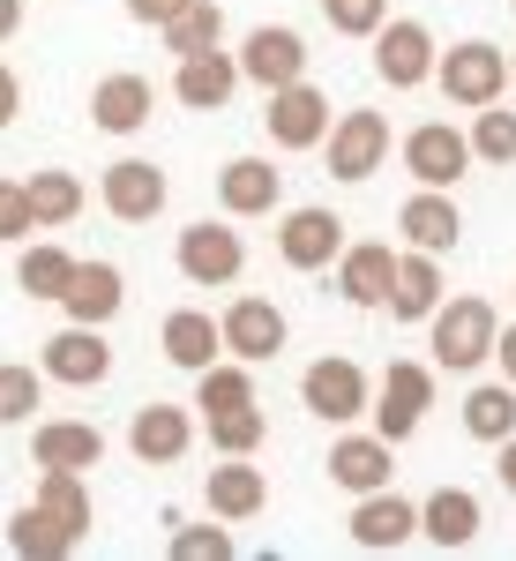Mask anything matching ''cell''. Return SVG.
Instances as JSON below:
<instances>
[{
	"label": "cell",
	"instance_id": "cell-1",
	"mask_svg": "<svg viewBox=\"0 0 516 561\" xmlns=\"http://www.w3.org/2000/svg\"><path fill=\"white\" fill-rule=\"evenodd\" d=\"M494 337H502V314L479 300V293L442 300L434 322H427V345H434V367H442V375H472V367H486V359H494Z\"/></svg>",
	"mask_w": 516,
	"mask_h": 561
},
{
	"label": "cell",
	"instance_id": "cell-2",
	"mask_svg": "<svg viewBox=\"0 0 516 561\" xmlns=\"http://www.w3.org/2000/svg\"><path fill=\"white\" fill-rule=\"evenodd\" d=\"M434 83H442V98L449 105H494L502 90H509V53L502 45H486V38H465V45H449L442 60H434Z\"/></svg>",
	"mask_w": 516,
	"mask_h": 561
},
{
	"label": "cell",
	"instance_id": "cell-3",
	"mask_svg": "<svg viewBox=\"0 0 516 561\" xmlns=\"http://www.w3.org/2000/svg\"><path fill=\"white\" fill-rule=\"evenodd\" d=\"M322 158H330V180H344V187L375 180V173H382V158H389V121L375 113V105L337 113V128L322 135Z\"/></svg>",
	"mask_w": 516,
	"mask_h": 561
},
{
	"label": "cell",
	"instance_id": "cell-4",
	"mask_svg": "<svg viewBox=\"0 0 516 561\" xmlns=\"http://www.w3.org/2000/svg\"><path fill=\"white\" fill-rule=\"evenodd\" d=\"M262 128H270V142H277V150H322V135L337 128V113H330V98H322V90L300 76V83L270 90Z\"/></svg>",
	"mask_w": 516,
	"mask_h": 561
},
{
	"label": "cell",
	"instance_id": "cell-5",
	"mask_svg": "<svg viewBox=\"0 0 516 561\" xmlns=\"http://www.w3.org/2000/svg\"><path fill=\"white\" fill-rule=\"evenodd\" d=\"M300 404L314 420H330V427H352L359 412H375V389L359 375V359H314L300 375Z\"/></svg>",
	"mask_w": 516,
	"mask_h": 561
},
{
	"label": "cell",
	"instance_id": "cell-6",
	"mask_svg": "<svg viewBox=\"0 0 516 561\" xmlns=\"http://www.w3.org/2000/svg\"><path fill=\"white\" fill-rule=\"evenodd\" d=\"M420 539V502H404L397 486H375V494H352V547L359 554H397Z\"/></svg>",
	"mask_w": 516,
	"mask_h": 561
},
{
	"label": "cell",
	"instance_id": "cell-7",
	"mask_svg": "<svg viewBox=\"0 0 516 561\" xmlns=\"http://www.w3.org/2000/svg\"><path fill=\"white\" fill-rule=\"evenodd\" d=\"M38 367H45V382H60V389H98L113 375V345L98 337V322H68L60 337H45Z\"/></svg>",
	"mask_w": 516,
	"mask_h": 561
},
{
	"label": "cell",
	"instance_id": "cell-8",
	"mask_svg": "<svg viewBox=\"0 0 516 561\" xmlns=\"http://www.w3.org/2000/svg\"><path fill=\"white\" fill-rule=\"evenodd\" d=\"M427 404H434V367L397 359V367L382 375V389H375V434L412 442V434H420V420H427Z\"/></svg>",
	"mask_w": 516,
	"mask_h": 561
},
{
	"label": "cell",
	"instance_id": "cell-9",
	"mask_svg": "<svg viewBox=\"0 0 516 561\" xmlns=\"http://www.w3.org/2000/svg\"><path fill=\"white\" fill-rule=\"evenodd\" d=\"M172 262H180V277H187V285H232V277L248 270V248H240V232H232V225L203 217V225H187V232H180Z\"/></svg>",
	"mask_w": 516,
	"mask_h": 561
},
{
	"label": "cell",
	"instance_id": "cell-10",
	"mask_svg": "<svg viewBox=\"0 0 516 561\" xmlns=\"http://www.w3.org/2000/svg\"><path fill=\"white\" fill-rule=\"evenodd\" d=\"M434 31L427 23H412V15H397V23H382L375 31V76H382L389 90H420L434 83Z\"/></svg>",
	"mask_w": 516,
	"mask_h": 561
},
{
	"label": "cell",
	"instance_id": "cell-11",
	"mask_svg": "<svg viewBox=\"0 0 516 561\" xmlns=\"http://www.w3.org/2000/svg\"><path fill=\"white\" fill-rule=\"evenodd\" d=\"M404 173L420 180V187H457V180L472 173V135H457L449 121H420V128L404 135Z\"/></svg>",
	"mask_w": 516,
	"mask_h": 561
},
{
	"label": "cell",
	"instance_id": "cell-12",
	"mask_svg": "<svg viewBox=\"0 0 516 561\" xmlns=\"http://www.w3.org/2000/svg\"><path fill=\"white\" fill-rule=\"evenodd\" d=\"M337 255H344V225L322 203H307V210H293L285 225H277V262L285 270H337Z\"/></svg>",
	"mask_w": 516,
	"mask_h": 561
},
{
	"label": "cell",
	"instance_id": "cell-13",
	"mask_svg": "<svg viewBox=\"0 0 516 561\" xmlns=\"http://www.w3.org/2000/svg\"><path fill=\"white\" fill-rule=\"evenodd\" d=\"M165 173L150 165V158H121V165H105V180H98V203L121 217V225H150V217L165 210Z\"/></svg>",
	"mask_w": 516,
	"mask_h": 561
},
{
	"label": "cell",
	"instance_id": "cell-14",
	"mask_svg": "<svg viewBox=\"0 0 516 561\" xmlns=\"http://www.w3.org/2000/svg\"><path fill=\"white\" fill-rule=\"evenodd\" d=\"M240 76L262 90H285L307 76V38L300 31H285V23H262V31H248V45H240Z\"/></svg>",
	"mask_w": 516,
	"mask_h": 561
},
{
	"label": "cell",
	"instance_id": "cell-15",
	"mask_svg": "<svg viewBox=\"0 0 516 561\" xmlns=\"http://www.w3.org/2000/svg\"><path fill=\"white\" fill-rule=\"evenodd\" d=\"M217 330H225V352H232V359H248V367L277 359L285 337H293V330H285V314H277V300H255V293L225 307V322H217Z\"/></svg>",
	"mask_w": 516,
	"mask_h": 561
},
{
	"label": "cell",
	"instance_id": "cell-16",
	"mask_svg": "<svg viewBox=\"0 0 516 561\" xmlns=\"http://www.w3.org/2000/svg\"><path fill=\"white\" fill-rule=\"evenodd\" d=\"M322 465H330V479H337L344 494H375V486L397 479V442L389 434H337Z\"/></svg>",
	"mask_w": 516,
	"mask_h": 561
},
{
	"label": "cell",
	"instance_id": "cell-17",
	"mask_svg": "<svg viewBox=\"0 0 516 561\" xmlns=\"http://www.w3.org/2000/svg\"><path fill=\"white\" fill-rule=\"evenodd\" d=\"M397 232H404V248L449 255V248L465 240V210H457V195H449V187H420V195L397 210Z\"/></svg>",
	"mask_w": 516,
	"mask_h": 561
},
{
	"label": "cell",
	"instance_id": "cell-18",
	"mask_svg": "<svg viewBox=\"0 0 516 561\" xmlns=\"http://www.w3.org/2000/svg\"><path fill=\"white\" fill-rule=\"evenodd\" d=\"M449 300L442 293V255H427V248H404L397 255V277H389V314L397 322H434V307Z\"/></svg>",
	"mask_w": 516,
	"mask_h": 561
},
{
	"label": "cell",
	"instance_id": "cell-19",
	"mask_svg": "<svg viewBox=\"0 0 516 561\" xmlns=\"http://www.w3.org/2000/svg\"><path fill=\"white\" fill-rule=\"evenodd\" d=\"M217 203H225V217H270L285 203V173L270 158H232L217 173Z\"/></svg>",
	"mask_w": 516,
	"mask_h": 561
},
{
	"label": "cell",
	"instance_id": "cell-20",
	"mask_svg": "<svg viewBox=\"0 0 516 561\" xmlns=\"http://www.w3.org/2000/svg\"><path fill=\"white\" fill-rule=\"evenodd\" d=\"M105 457V434L90 427V420H45L31 434V465L38 472H90Z\"/></svg>",
	"mask_w": 516,
	"mask_h": 561
},
{
	"label": "cell",
	"instance_id": "cell-21",
	"mask_svg": "<svg viewBox=\"0 0 516 561\" xmlns=\"http://www.w3.org/2000/svg\"><path fill=\"white\" fill-rule=\"evenodd\" d=\"M479 494L472 486H434L427 502H420V539H434L442 554H457V547H472L479 539Z\"/></svg>",
	"mask_w": 516,
	"mask_h": 561
},
{
	"label": "cell",
	"instance_id": "cell-22",
	"mask_svg": "<svg viewBox=\"0 0 516 561\" xmlns=\"http://www.w3.org/2000/svg\"><path fill=\"white\" fill-rule=\"evenodd\" d=\"M203 502H210V517L248 524V517H262V502H270V479H262V465H248V457H225V465L203 479Z\"/></svg>",
	"mask_w": 516,
	"mask_h": 561
},
{
	"label": "cell",
	"instance_id": "cell-23",
	"mask_svg": "<svg viewBox=\"0 0 516 561\" xmlns=\"http://www.w3.org/2000/svg\"><path fill=\"white\" fill-rule=\"evenodd\" d=\"M232 90H240V60L232 53H187L180 60V76H172V98L180 105H195V113H217V105H232Z\"/></svg>",
	"mask_w": 516,
	"mask_h": 561
},
{
	"label": "cell",
	"instance_id": "cell-24",
	"mask_svg": "<svg viewBox=\"0 0 516 561\" xmlns=\"http://www.w3.org/2000/svg\"><path fill=\"white\" fill-rule=\"evenodd\" d=\"M150 105H158V90L142 83L135 68H121V76H105V83L90 90V121H98L105 135H142Z\"/></svg>",
	"mask_w": 516,
	"mask_h": 561
},
{
	"label": "cell",
	"instance_id": "cell-25",
	"mask_svg": "<svg viewBox=\"0 0 516 561\" xmlns=\"http://www.w3.org/2000/svg\"><path fill=\"white\" fill-rule=\"evenodd\" d=\"M60 307H68V322H113L121 307H128V277L113 270V262H76V285L60 293Z\"/></svg>",
	"mask_w": 516,
	"mask_h": 561
},
{
	"label": "cell",
	"instance_id": "cell-26",
	"mask_svg": "<svg viewBox=\"0 0 516 561\" xmlns=\"http://www.w3.org/2000/svg\"><path fill=\"white\" fill-rule=\"evenodd\" d=\"M389 277H397V248H382V240H359V248H344V255H337L344 307H382L389 300Z\"/></svg>",
	"mask_w": 516,
	"mask_h": 561
},
{
	"label": "cell",
	"instance_id": "cell-27",
	"mask_svg": "<svg viewBox=\"0 0 516 561\" xmlns=\"http://www.w3.org/2000/svg\"><path fill=\"white\" fill-rule=\"evenodd\" d=\"M187 442H195V420H187L180 404H142L135 427H128V449L142 457V465H180Z\"/></svg>",
	"mask_w": 516,
	"mask_h": 561
},
{
	"label": "cell",
	"instance_id": "cell-28",
	"mask_svg": "<svg viewBox=\"0 0 516 561\" xmlns=\"http://www.w3.org/2000/svg\"><path fill=\"white\" fill-rule=\"evenodd\" d=\"M158 345H165V359H172V367L203 375V367H210L217 352H225V330H217V314H203V307H180V314H165Z\"/></svg>",
	"mask_w": 516,
	"mask_h": 561
},
{
	"label": "cell",
	"instance_id": "cell-29",
	"mask_svg": "<svg viewBox=\"0 0 516 561\" xmlns=\"http://www.w3.org/2000/svg\"><path fill=\"white\" fill-rule=\"evenodd\" d=\"M8 547H15L23 561H60V554H76L83 539H76V531H68V524L53 517L38 494H31V502H23V510L8 517Z\"/></svg>",
	"mask_w": 516,
	"mask_h": 561
},
{
	"label": "cell",
	"instance_id": "cell-30",
	"mask_svg": "<svg viewBox=\"0 0 516 561\" xmlns=\"http://www.w3.org/2000/svg\"><path fill=\"white\" fill-rule=\"evenodd\" d=\"M465 434L472 442H509L516 434V382L502 375V382H479L472 397H465Z\"/></svg>",
	"mask_w": 516,
	"mask_h": 561
},
{
	"label": "cell",
	"instance_id": "cell-31",
	"mask_svg": "<svg viewBox=\"0 0 516 561\" xmlns=\"http://www.w3.org/2000/svg\"><path fill=\"white\" fill-rule=\"evenodd\" d=\"M15 285H23L31 300L60 307V293L76 285V255H68V248H53V240H38V248H23V262H15Z\"/></svg>",
	"mask_w": 516,
	"mask_h": 561
},
{
	"label": "cell",
	"instance_id": "cell-32",
	"mask_svg": "<svg viewBox=\"0 0 516 561\" xmlns=\"http://www.w3.org/2000/svg\"><path fill=\"white\" fill-rule=\"evenodd\" d=\"M158 38H165L172 60H187V53H210V45L225 38V8H217V0H187V8L172 15L165 31H158Z\"/></svg>",
	"mask_w": 516,
	"mask_h": 561
},
{
	"label": "cell",
	"instance_id": "cell-33",
	"mask_svg": "<svg viewBox=\"0 0 516 561\" xmlns=\"http://www.w3.org/2000/svg\"><path fill=\"white\" fill-rule=\"evenodd\" d=\"M195 404H203V420H210V412H232V404H255L248 359H210V367L195 375Z\"/></svg>",
	"mask_w": 516,
	"mask_h": 561
},
{
	"label": "cell",
	"instance_id": "cell-34",
	"mask_svg": "<svg viewBox=\"0 0 516 561\" xmlns=\"http://www.w3.org/2000/svg\"><path fill=\"white\" fill-rule=\"evenodd\" d=\"M23 187H31V210H38V225H76V217H83V180L60 173V165L31 173Z\"/></svg>",
	"mask_w": 516,
	"mask_h": 561
},
{
	"label": "cell",
	"instance_id": "cell-35",
	"mask_svg": "<svg viewBox=\"0 0 516 561\" xmlns=\"http://www.w3.org/2000/svg\"><path fill=\"white\" fill-rule=\"evenodd\" d=\"M203 427H210L217 457H255L262 434H270V420H262V404H232V412H210Z\"/></svg>",
	"mask_w": 516,
	"mask_h": 561
},
{
	"label": "cell",
	"instance_id": "cell-36",
	"mask_svg": "<svg viewBox=\"0 0 516 561\" xmlns=\"http://www.w3.org/2000/svg\"><path fill=\"white\" fill-rule=\"evenodd\" d=\"M472 158L479 165H516V113L494 98V105H479L472 121Z\"/></svg>",
	"mask_w": 516,
	"mask_h": 561
},
{
	"label": "cell",
	"instance_id": "cell-37",
	"mask_svg": "<svg viewBox=\"0 0 516 561\" xmlns=\"http://www.w3.org/2000/svg\"><path fill=\"white\" fill-rule=\"evenodd\" d=\"M38 502L68 524L76 539L90 531V486H83V472H38Z\"/></svg>",
	"mask_w": 516,
	"mask_h": 561
},
{
	"label": "cell",
	"instance_id": "cell-38",
	"mask_svg": "<svg viewBox=\"0 0 516 561\" xmlns=\"http://www.w3.org/2000/svg\"><path fill=\"white\" fill-rule=\"evenodd\" d=\"M38 375H45V367H23V359H8V367H0V427L38 420Z\"/></svg>",
	"mask_w": 516,
	"mask_h": 561
},
{
	"label": "cell",
	"instance_id": "cell-39",
	"mask_svg": "<svg viewBox=\"0 0 516 561\" xmlns=\"http://www.w3.org/2000/svg\"><path fill=\"white\" fill-rule=\"evenodd\" d=\"M225 554H232L225 517L217 524H180V531H172V561H225Z\"/></svg>",
	"mask_w": 516,
	"mask_h": 561
},
{
	"label": "cell",
	"instance_id": "cell-40",
	"mask_svg": "<svg viewBox=\"0 0 516 561\" xmlns=\"http://www.w3.org/2000/svg\"><path fill=\"white\" fill-rule=\"evenodd\" d=\"M322 15H330V31H344V38H375L389 23V0H322Z\"/></svg>",
	"mask_w": 516,
	"mask_h": 561
},
{
	"label": "cell",
	"instance_id": "cell-41",
	"mask_svg": "<svg viewBox=\"0 0 516 561\" xmlns=\"http://www.w3.org/2000/svg\"><path fill=\"white\" fill-rule=\"evenodd\" d=\"M38 232V210H31V187L23 180H0V240L8 248H23Z\"/></svg>",
	"mask_w": 516,
	"mask_h": 561
},
{
	"label": "cell",
	"instance_id": "cell-42",
	"mask_svg": "<svg viewBox=\"0 0 516 561\" xmlns=\"http://www.w3.org/2000/svg\"><path fill=\"white\" fill-rule=\"evenodd\" d=\"M180 8H187V0H128V15H135V23H150V31H165Z\"/></svg>",
	"mask_w": 516,
	"mask_h": 561
},
{
	"label": "cell",
	"instance_id": "cell-43",
	"mask_svg": "<svg viewBox=\"0 0 516 561\" xmlns=\"http://www.w3.org/2000/svg\"><path fill=\"white\" fill-rule=\"evenodd\" d=\"M15 113H23V83L15 68H0V128H15Z\"/></svg>",
	"mask_w": 516,
	"mask_h": 561
},
{
	"label": "cell",
	"instance_id": "cell-44",
	"mask_svg": "<svg viewBox=\"0 0 516 561\" xmlns=\"http://www.w3.org/2000/svg\"><path fill=\"white\" fill-rule=\"evenodd\" d=\"M494 479L516 494V434H509V442H494Z\"/></svg>",
	"mask_w": 516,
	"mask_h": 561
},
{
	"label": "cell",
	"instance_id": "cell-45",
	"mask_svg": "<svg viewBox=\"0 0 516 561\" xmlns=\"http://www.w3.org/2000/svg\"><path fill=\"white\" fill-rule=\"evenodd\" d=\"M494 359H502V375L516 382V322H502V337H494Z\"/></svg>",
	"mask_w": 516,
	"mask_h": 561
},
{
	"label": "cell",
	"instance_id": "cell-46",
	"mask_svg": "<svg viewBox=\"0 0 516 561\" xmlns=\"http://www.w3.org/2000/svg\"><path fill=\"white\" fill-rule=\"evenodd\" d=\"M15 23H23V0H0V45L15 38Z\"/></svg>",
	"mask_w": 516,
	"mask_h": 561
},
{
	"label": "cell",
	"instance_id": "cell-47",
	"mask_svg": "<svg viewBox=\"0 0 516 561\" xmlns=\"http://www.w3.org/2000/svg\"><path fill=\"white\" fill-rule=\"evenodd\" d=\"M509 83H516V60H509Z\"/></svg>",
	"mask_w": 516,
	"mask_h": 561
},
{
	"label": "cell",
	"instance_id": "cell-48",
	"mask_svg": "<svg viewBox=\"0 0 516 561\" xmlns=\"http://www.w3.org/2000/svg\"><path fill=\"white\" fill-rule=\"evenodd\" d=\"M509 8H516V0H509Z\"/></svg>",
	"mask_w": 516,
	"mask_h": 561
}]
</instances>
